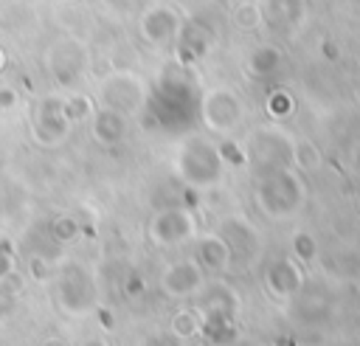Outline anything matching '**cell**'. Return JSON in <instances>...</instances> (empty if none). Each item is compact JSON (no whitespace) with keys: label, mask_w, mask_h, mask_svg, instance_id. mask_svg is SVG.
<instances>
[{"label":"cell","mask_w":360,"mask_h":346,"mask_svg":"<svg viewBox=\"0 0 360 346\" xmlns=\"http://www.w3.org/2000/svg\"><path fill=\"white\" fill-rule=\"evenodd\" d=\"M174 31H177V17H174L172 8H152V11H146V17H143V37L149 42H155V45L169 42L174 37Z\"/></svg>","instance_id":"4"},{"label":"cell","mask_w":360,"mask_h":346,"mask_svg":"<svg viewBox=\"0 0 360 346\" xmlns=\"http://www.w3.org/2000/svg\"><path fill=\"white\" fill-rule=\"evenodd\" d=\"M233 23H236L239 28H256V25L262 23V14H259V8H256L253 3H242V6L233 11Z\"/></svg>","instance_id":"7"},{"label":"cell","mask_w":360,"mask_h":346,"mask_svg":"<svg viewBox=\"0 0 360 346\" xmlns=\"http://www.w3.org/2000/svg\"><path fill=\"white\" fill-rule=\"evenodd\" d=\"M200 256H202V262H205L208 267L222 270V267H228V262H231V248H228V242H225L222 236H205L202 245H200Z\"/></svg>","instance_id":"6"},{"label":"cell","mask_w":360,"mask_h":346,"mask_svg":"<svg viewBox=\"0 0 360 346\" xmlns=\"http://www.w3.org/2000/svg\"><path fill=\"white\" fill-rule=\"evenodd\" d=\"M82 346H107V343H104V340H98V338H90V340H84Z\"/></svg>","instance_id":"11"},{"label":"cell","mask_w":360,"mask_h":346,"mask_svg":"<svg viewBox=\"0 0 360 346\" xmlns=\"http://www.w3.org/2000/svg\"><path fill=\"white\" fill-rule=\"evenodd\" d=\"M152 236H155L160 245L186 242L188 236H194V219H191L186 211H180V208L163 211V214H158V219L152 222Z\"/></svg>","instance_id":"2"},{"label":"cell","mask_w":360,"mask_h":346,"mask_svg":"<svg viewBox=\"0 0 360 346\" xmlns=\"http://www.w3.org/2000/svg\"><path fill=\"white\" fill-rule=\"evenodd\" d=\"M127 132V121H124V113L112 110V107H104L96 113V121H93V135L96 141L101 143H118Z\"/></svg>","instance_id":"5"},{"label":"cell","mask_w":360,"mask_h":346,"mask_svg":"<svg viewBox=\"0 0 360 346\" xmlns=\"http://www.w3.org/2000/svg\"><path fill=\"white\" fill-rule=\"evenodd\" d=\"M202 115L214 132H231L242 121V101L228 90H211L202 101Z\"/></svg>","instance_id":"1"},{"label":"cell","mask_w":360,"mask_h":346,"mask_svg":"<svg viewBox=\"0 0 360 346\" xmlns=\"http://www.w3.org/2000/svg\"><path fill=\"white\" fill-rule=\"evenodd\" d=\"M45 346H56V343H53V340H48V343H45Z\"/></svg>","instance_id":"12"},{"label":"cell","mask_w":360,"mask_h":346,"mask_svg":"<svg viewBox=\"0 0 360 346\" xmlns=\"http://www.w3.org/2000/svg\"><path fill=\"white\" fill-rule=\"evenodd\" d=\"M295 250H298L304 259H309V256H312V239L304 236V233H298V236H295Z\"/></svg>","instance_id":"9"},{"label":"cell","mask_w":360,"mask_h":346,"mask_svg":"<svg viewBox=\"0 0 360 346\" xmlns=\"http://www.w3.org/2000/svg\"><path fill=\"white\" fill-rule=\"evenodd\" d=\"M194 329H197V315L194 312H177V318H174V335H180V338H191L194 335Z\"/></svg>","instance_id":"8"},{"label":"cell","mask_w":360,"mask_h":346,"mask_svg":"<svg viewBox=\"0 0 360 346\" xmlns=\"http://www.w3.org/2000/svg\"><path fill=\"white\" fill-rule=\"evenodd\" d=\"M202 287V267L197 262H177L163 273V290L172 298H186Z\"/></svg>","instance_id":"3"},{"label":"cell","mask_w":360,"mask_h":346,"mask_svg":"<svg viewBox=\"0 0 360 346\" xmlns=\"http://www.w3.org/2000/svg\"><path fill=\"white\" fill-rule=\"evenodd\" d=\"M11 104H14V90L3 87V90H0V110H8Z\"/></svg>","instance_id":"10"}]
</instances>
